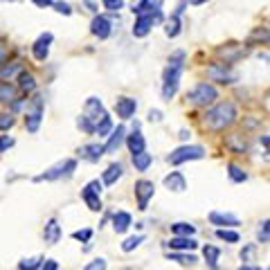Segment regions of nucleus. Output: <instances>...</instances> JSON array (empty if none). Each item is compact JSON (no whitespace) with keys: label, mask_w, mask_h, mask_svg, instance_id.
<instances>
[{"label":"nucleus","mask_w":270,"mask_h":270,"mask_svg":"<svg viewBox=\"0 0 270 270\" xmlns=\"http://www.w3.org/2000/svg\"><path fill=\"white\" fill-rule=\"evenodd\" d=\"M41 261H43V259H41ZM39 268H43V270H56V268H59V264H56L54 259H48V261H43Z\"/></svg>","instance_id":"nucleus-44"},{"label":"nucleus","mask_w":270,"mask_h":270,"mask_svg":"<svg viewBox=\"0 0 270 270\" xmlns=\"http://www.w3.org/2000/svg\"><path fill=\"white\" fill-rule=\"evenodd\" d=\"M124 135H126V128L124 126H117L113 133H110V138H108V142L104 144V153H115L119 147H122L124 142Z\"/></svg>","instance_id":"nucleus-16"},{"label":"nucleus","mask_w":270,"mask_h":270,"mask_svg":"<svg viewBox=\"0 0 270 270\" xmlns=\"http://www.w3.org/2000/svg\"><path fill=\"white\" fill-rule=\"evenodd\" d=\"M86 268H88V270H97V268H106V261H104V259H95V261H93V264H88V266H86Z\"/></svg>","instance_id":"nucleus-45"},{"label":"nucleus","mask_w":270,"mask_h":270,"mask_svg":"<svg viewBox=\"0 0 270 270\" xmlns=\"http://www.w3.org/2000/svg\"><path fill=\"white\" fill-rule=\"evenodd\" d=\"M77 124H79V128H81V131H86V133H95V124L90 122V119L86 117V115H81V117L77 119Z\"/></svg>","instance_id":"nucleus-37"},{"label":"nucleus","mask_w":270,"mask_h":270,"mask_svg":"<svg viewBox=\"0 0 270 270\" xmlns=\"http://www.w3.org/2000/svg\"><path fill=\"white\" fill-rule=\"evenodd\" d=\"M227 173H230V178L234 182H246L248 180V173L241 167H236V164H227Z\"/></svg>","instance_id":"nucleus-34"},{"label":"nucleus","mask_w":270,"mask_h":270,"mask_svg":"<svg viewBox=\"0 0 270 270\" xmlns=\"http://www.w3.org/2000/svg\"><path fill=\"white\" fill-rule=\"evenodd\" d=\"M41 119H43V99L41 97H34L32 102V108L27 110V117H25V126L30 133H36L41 126Z\"/></svg>","instance_id":"nucleus-8"},{"label":"nucleus","mask_w":270,"mask_h":270,"mask_svg":"<svg viewBox=\"0 0 270 270\" xmlns=\"http://www.w3.org/2000/svg\"><path fill=\"white\" fill-rule=\"evenodd\" d=\"M90 32H93L97 39H108L110 32H113V23L106 18V16H95L93 23H90Z\"/></svg>","instance_id":"nucleus-11"},{"label":"nucleus","mask_w":270,"mask_h":270,"mask_svg":"<svg viewBox=\"0 0 270 270\" xmlns=\"http://www.w3.org/2000/svg\"><path fill=\"white\" fill-rule=\"evenodd\" d=\"M164 187L171 189V192H185L187 189V180L180 171H171L167 178H164Z\"/></svg>","instance_id":"nucleus-17"},{"label":"nucleus","mask_w":270,"mask_h":270,"mask_svg":"<svg viewBox=\"0 0 270 270\" xmlns=\"http://www.w3.org/2000/svg\"><path fill=\"white\" fill-rule=\"evenodd\" d=\"M110 131H113V119L108 117V113H106L97 124H95V133H97V135H102V138H106Z\"/></svg>","instance_id":"nucleus-28"},{"label":"nucleus","mask_w":270,"mask_h":270,"mask_svg":"<svg viewBox=\"0 0 270 270\" xmlns=\"http://www.w3.org/2000/svg\"><path fill=\"white\" fill-rule=\"evenodd\" d=\"M201 158H205V149L192 144V147L176 149V151H173L167 160H169V164H182V162H187V160H201Z\"/></svg>","instance_id":"nucleus-6"},{"label":"nucleus","mask_w":270,"mask_h":270,"mask_svg":"<svg viewBox=\"0 0 270 270\" xmlns=\"http://www.w3.org/2000/svg\"><path fill=\"white\" fill-rule=\"evenodd\" d=\"M14 99H16V88L11 84H5V81H2V84H0V102L11 104Z\"/></svg>","instance_id":"nucleus-29"},{"label":"nucleus","mask_w":270,"mask_h":270,"mask_svg":"<svg viewBox=\"0 0 270 270\" xmlns=\"http://www.w3.org/2000/svg\"><path fill=\"white\" fill-rule=\"evenodd\" d=\"M203 255H205V261L212 266V268H216V261H218V255H221V250L214 246H205V250H203Z\"/></svg>","instance_id":"nucleus-33"},{"label":"nucleus","mask_w":270,"mask_h":270,"mask_svg":"<svg viewBox=\"0 0 270 270\" xmlns=\"http://www.w3.org/2000/svg\"><path fill=\"white\" fill-rule=\"evenodd\" d=\"M54 36L50 34V32H45V34H41L39 39L34 41V45H32V54H34L36 61H45L50 54V45H52Z\"/></svg>","instance_id":"nucleus-10"},{"label":"nucleus","mask_w":270,"mask_h":270,"mask_svg":"<svg viewBox=\"0 0 270 270\" xmlns=\"http://www.w3.org/2000/svg\"><path fill=\"white\" fill-rule=\"evenodd\" d=\"M20 70H23V63H20V61H11V63H7V61H5V65L0 68V81L11 79L14 74H18Z\"/></svg>","instance_id":"nucleus-24"},{"label":"nucleus","mask_w":270,"mask_h":270,"mask_svg":"<svg viewBox=\"0 0 270 270\" xmlns=\"http://www.w3.org/2000/svg\"><path fill=\"white\" fill-rule=\"evenodd\" d=\"M104 7H106L108 11H113V14H117V11L124 7V0H104Z\"/></svg>","instance_id":"nucleus-38"},{"label":"nucleus","mask_w":270,"mask_h":270,"mask_svg":"<svg viewBox=\"0 0 270 270\" xmlns=\"http://www.w3.org/2000/svg\"><path fill=\"white\" fill-rule=\"evenodd\" d=\"M164 32H167L169 39H176V36L180 34V16L173 14L171 18H169V23H167V27H164Z\"/></svg>","instance_id":"nucleus-30"},{"label":"nucleus","mask_w":270,"mask_h":270,"mask_svg":"<svg viewBox=\"0 0 270 270\" xmlns=\"http://www.w3.org/2000/svg\"><path fill=\"white\" fill-rule=\"evenodd\" d=\"M115 110H117V115L122 119H131L135 115V110H138V102L131 97H119L115 102Z\"/></svg>","instance_id":"nucleus-14"},{"label":"nucleus","mask_w":270,"mask_h":270,"mask_svg":"<svg viewBox=\"0 0 270 270\" xmlns=\"http://www.w3.org/2000/svg\"><path fill=\"white\" fill-rule=\"evenodd\" d=\"M182 65H185V52L178 50V52L171 54L169 59V65L164 70V86H162V97L171 102L173 95L178 90V84H180V74H182Z\"/></svg>","instance_id":"nucleus-2"},{"label":"nucleus","mask_w":270,"mask_h":270,"mask_svg":"<svg viewBox=\"0 0 270 270\" xmlns=\"http://www.w3.org/2000/svg\"><path fill=\"white\" fill-rule=\"evenodd\" d=\"M99 194H102V182L99 180L88 182V185L84 187V192H81V198H84L86 205L93 212H102V198H99Z\"/></svg>","instance_id":"nucleus-7"},{"label":"nucleus","mask_w":270,"mask_h":270,"mask_svg":"<svg viewBox=\"0 0 270 270\" xmlns=\"http://www.w3.org/2000/svg\"><path fill=\"white\" fill-rule=\"evenodd\" d=\"M133 164L138 171H147L151 167V153L147 151H140V153H133Z\"/></svg>","instance_id":"nucleus-25"},{"label":"nucleus","mask_w":270,"mask_h":270,"mask_svg":"<svg viewBox=\"0 0 270 270\" xmlns=\"http://www.w3.org/2000/svg\"><path fill=\"white\" fill-rule=\"evenodd\" d=\"M207 74H210L214 81H218V84H232L236 79V74L232 72L230 68H225V63H216L212 65L210 70H207Z\"/></svg>","instance_id":"nucleus-13"},{"label":"nucleus","mask_w":270,"mask_h":270,"mask_svg":"<svg viewBox=\"0 0 270 270\" xmlns=\"http://www.w3.org/2000/svg\"><path fill=\"white\" fill-rule=\"evenodd\" d=\"M90 236H93V230H90V227H86V230H77L72 234V239H77V241H90Z\"/></svg>","instance_id":"nucleus-39"},{"label":"nucleus","mask_w":270,"mask_h":270,"mask_svg":"<svg viewBox=\"0 0 270 270\" xmlns=\"http://www.w3.org/2000/svg\"><path fill=\"white\" fill-rule=\"evenodd\" d=\"M142 241H144V236H131V239H126V241L122 243V250H124V252L135 250V248H138Z\"/></svg>","instance_id":"nucleus-35"},{"label":"nucleus","mask_w":270,"mask_h":270,"mask_svg":"<svg viewBox=\"0 0 270 270\" xmlns=\"http://www.w3.org/2000/svg\"><path fill=\"white\" fill-rule=\"evenodd\" d=\"M210 223L218 227H236L241 225V221L234 214H225V212H212L210 214Z\"/></svg>","instance_id":"nucleus-15"},{"label":"nucleus","mask_w":270,"mask_h":270,"mask_svg":"<svg viewBox=\"0 0 270 270\" xmlns=\"http://www.w3.org/2000/svg\"><path fill=\"white\" fill-rule=\"evenodd\" d=\"M122 173H124V169H122V164L119 162H113L110 167L104 171V176H102V180H104V185H115V182L122 178Z\"/></svg>","instance_id":"nucleus-21"},{"label":"nucleus","mask_w":270,"mask_h":270,"mask_svg":"<svg viewBox=\"0 0 270 270\" xmlns=\"http://www.w3.org/2000/svg\"><path fill=\"white\" fill-rule=\"evenodd\" d=\"M216 236L221 241H227V243H239V232L230 230V227H218V230H216Z\"/></svg>","instance_id":"nucleus-31"},{"label":"nucleus","mask_w":270,"mask_h":270,"mask_svg":"<svg viewBox=\"0 0 270 270\" xmlns=\"http://www.w3.org/2000/svg\"><path fill=\"white\" fill-rule=\"evenodd\" d=\"M5 61H7V50L0 45V63H5Z\"/></svg>","instance_id":"nucleus-48"},{"label":"nucleus","mask_w":270,"mask_h":270,"mask_svg":"<svg viewBox=\"0 0 270 270\" xmlns=\"http://www.w3.org/2000/svg\"><path fill=\"white\" fill-rule=\"evenodd\" d=\"M18 81H20V90H23V93H34V90H36V81H34V77H32L30 72L20 70V72H18Z\"/></svg>","instance_id":"nucleus-26"},{"label":"nucleus","mask_w":270,"mask_h":270,"mask_svg":"<svg viewBox=\"0 0 270 270\" xmlns=\"http://www.w3.org/2000/svg\"><path fill=\"white\" fill-rule=\"evenodd\" d=\"M14 126V117L11 115H0V128H9Z\"/></svg>","instance_id":"nucleus-43"},{"label":"nucleus","mask_w":270,"mask_h":270,"mask_svg":"<svg viewBox=\"0 0 270 270\" xmlns=\"http://www.w3.org/2000/svg\"><path fill=\"white\" fill-rule=\"evenodd\" d=\"M36 7H52V0H32Z\"/></svg>","instance_id":"nucleus-47"},{"label":"nucleus","mask_w":270,"mask_h":270,"mask_svg":"<svg viewBox=\"0 0 270 270\" xmlns=\"http://www.w3.org/2000/svg\"><path fill=\"white\" fill-rule=\"evenodd\" d=\"M153 192H156V185L151 180H138L135 182V198H138V210H147L149 201L153 198Z\"/></svg>","instance_id":"nucleus-9"},{"label":"nucleus","mask_w":270,"mask_h":270,"mask_svg":"<svg viewBox=\"0 0 270 270\" xmlns=\"http://www.w3.org/2000/svg\"><path fill=\"white\" fill-rule=\"evenodd\" d=\"M52 7L59 11V14H63V16H70V14H72V7H70L68 2H63V0H52Z\"/></svg>","instance_id":"nucleus-36"},{"label":"nucleus","mask_w":270,"mask_h":270,"mask_svg":"<svg viewBox=\"0 0 270 270\" xmlns=\"http://www.w3.org/2000/svg\"><path fill=\"white\" fill-rule=\"evenodd\" d=\"M149 119H151V122H160L162 113H160V110H151V113H149Z\"/></svg>","instance_id":"nucleus-46"},{"label":"nucleus","mask_w":270,"mask_h":270,"mask_svg":"<svg viewBox=\"0 0 270 270\" xmlns=\"http://www.w3.org/2000/svg\"><path fill=\"white\" fill-rule=\"evenodd\" d=\"M9 147H14V138H9V135H0V153L7 151Z\"/></svg>","instance_id":"nucleus-40"},{"label":"nucleus","mask_w":270,"mask_h":270,"mask_svg":"<svg viewBox=\"0 0 270 270\" xmlns=\"http://www.w3.org/2000/svg\"><path fill=\"white\" fill-rule=\"evenodd\" d=\"M43 236H45V243H50V246L59 243L61 227H59V223L54 221V218H50V221H48V225H45V230H43Z\"/></svg>","instance_id":"nucleus-20"},{"label":"nucleus","mask_w":270,"mask_h":270,"mask_svg":"<svg viewBox=\"0 0 270 270\" xmlns=\"http://www.w3.org/2000/svg\"><path fill=\"white\" fill-rule=\"evenodd\" d=\"M0 2H18V0H0Z\"/></svg>","instance_id":"nucleus-50"},{"label":"nucleus","mask_w":270,"mask_h":270,"mask_svg":"<svg viewBox=\"0 0 270 270\" xmlns=\"http://www.w3.org/2000/svg\"><path fill=\"white\" fill-rule=\"evenodd\" d=\"M79 156L88 162H99V158L104 156V147L102 144H86V147L79 149Z\"/></svg>","instance_id":"nucleus-19"},{"label":"nucleus","mask_w":270,"mask_h":270,"mask_svg":"<svg viewBox=\"0 0 270 270\" xmlns=\"http://www.w3.org/2000/svg\"><path fill=\"white\" fill-rule=\"evenodd\" d=\"M236 122V106L232 102H221L216 104L212 110L205 115V126L212 131H225Z\"/></svg>","instance_id":"nucleus-1"},{"label":"nucleus","mask_w":270,"mask_h":270,"mask_svg":"<svg viewBox=\"0 0 270 270\" xmlns=\"http://www.w3.org/2000/svg\"><path fill=\"white\" fill-rule=\"evenodd\" d=\"M187 99L194 104V106H210L218 99V90L212 84H196L189 93H187Z\"/></svg>","instance_id":"nucleus-3"},{"label":"nucleus","mask_w":270,"mask_h":270,"mask_svg":"<svg viewBox=\"0 0 270 270\" xmlns=\"http://www.w3.org/2000/svg\"><path fill=\"white\" fill-rule=\"evenodd\" d=\"M171 232L173 234H180V236H194L196 234V227H194L192 223H176V225H171Z\"/></svg>","instance_id":"nucleus-32"},{"label":"nucleus","mask_w":270,"mask_h":270,"mask_svg":"<svg viewBox=\"0 0 270 270\" xmlns=\"http://www.w3.org/2000/svg\"><path fill=\"white\" fill-rule=\"evenodd\" d=\"M41 266V259H23L18 264V268H39Z\"/></svg>","instance_id":"nucleus-42"},{"label":"nucleus","mask_w":270,"mask_h":270,"mask_svg":"<svg viewBox=\"0 0 270 270\" xmlns=\"http://www.w3.org/2000/svg\"><path fill=\"white\" fill-rule=\"evenodd\" d=\"M192 5H203V2H207V0H189Z\"/></svg>","instance_id":"nucleus-49"},{"label":"nucleus","mask_w":270,"mask_h":270,"mask_svg":"<svg viewBox=\"0 0 270 270\" xmlns=\"http://www.w3.org/2000/svg\"><path fill=\"white\" fill-rule=\"evenodd\" d=\"M162 20V11H149V14H140L135 25H133V36H138V39H144V36L151 32V27L156 23Z\"/></svg>","instance_id":"nucleus-5"},{"label":"nucleus","mask_w":270,"mask_h":270,"mask_svg":"<svg viewBox=\"0 0 270 270\" xmlns=\"http://www.w3.org/2000/svg\"><path fill=\"white\" fill-rule=\"evenodd\" d=\"M268 225H270L268 221L261 223V230H259V241H261V243H268V230H270Z\"/></svg>","instance_id":"nucleus-41"},{"label":"nucleus","mask_w":270,"mask_h":270,"mask_svg":"<svg viewBox=\"0 0 270 270\" xmlns=\"http://www.w3.org/2000/svg\"><path fill=\"white\" fill-rule=\"evenodd\" d=\"M113 227L117 234H124V232L131 227V214H128V212H117V214L113 216Z\"/></svg>","instance_id":"nucleus-23"},{"label":"nucleus","mask_w":270,"mask_h":270,"mask_svg":"<svg viewBox=\"0 0 270 270\" xmlns=\"http://www.w3.org/2000/svg\"><path fill=\"white\" fill-rule=\"evenodd\" d=\"M171 250H194V248L198 246L196 241H194V236H180V234H176L171 241L167 243Z\"/></svg>","instance_id":"nucleus-18"},{"label":"nucleus","mask_w":270,"mask_h":270,"mask_svg":"<svg viewBox=\"0 0 270 270\" xmlns=\"http://www.w3.org/2000/svg\"><path fill=\"white\" fill-rule=\"evenodd\" d=\"M126 144H128V149H131V153L144 151V135L140 133V126H138V124H135V131H133V135H128Z\"/></svg>","instance_id":"nucleus-22"},{"label":"nucleus","mask_w":270,"mask_h":270,"mask_svg":"<svg viewBox=\"0 0 270 270\" xmlns=\"http://www.w3.org/2000/svg\"><path fill=\"white\" fill-rule=\"evenodd\" d=\"M74 169H77V160H61V162H56L54 167H50L45 173L36 176L34 180L36 182H43V180H59V178H70L74 173Z\"/></svg>","instance_id":"nucleus-4"},{"label":"nucleus","mask_w":270,"mask_h":270,"mask_svg":"<svg viewBox=\"0 0 270 270\" xmlns=\"http://www.w3.org/2000/svg\"><path fill=\"white\" fill-rule=\"evenodd\" d=\"M169 259L178 261L180 266H194L198 261L194 255H185V250H171V252H169Z\"/></svg>","instance_id":"nucleus-27"},{"label":"nucleus","mask_w":270,"mask_h":270,"mask_svg":"<svg viewBox=\"0 0 270 270\" xmlns=\"http://www.w3.org/2000/svg\"><path fill=\"white\" fill-rule=\"evenodd\" d=\"M84 115H86V117H88L93 124H97L99 119L106 115V108H104V104L99 102L97 97H88V99H86V113H84Z\"/></svg>","instance_id":"nucleus-12"}]
</instances>
